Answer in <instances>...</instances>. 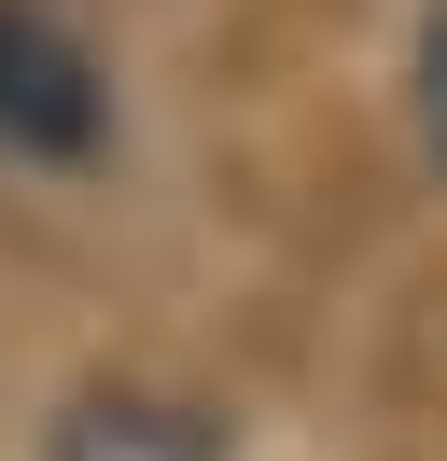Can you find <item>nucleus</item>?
Listing matches in <instances>:
<instances>
[{"label": "nucleus", "mask_w": 447, "mask_h": 461, "mask_svg": "<svg viewBox=\"0 0 447 461\" xmlns=\"http://www.w3.org/2000/svg\"><path fill=\"white\" fill-rule=\"evenodd\" d=\"M112 154V70L56 0H0V168H98Z\"/></svg>", "instance_id": "f257e3e1"}, {"label": "nucleus", "mask_w": 447, "mask_h": 461, "mask_svg": "<svg viewBox=\"0 0 447 461\" xmlns=\"http://www.w3.org/2000/svg\"><path fill=\"white\" fill-rule=\"evenodd\" d=\"M42 461H238V447L168 377H70L56 420H42Z\"/></svg>", "instance_id": "f03ea898"}, {"label": "nucleus", "mask_w": 447, "mask_h": 461, "mask_svg": "<svg viewBox=\"0 0 447 461\" xmlns=\"http://www.w3.org/2000/svg\"><path fill=\"white\" fill-rule=\"evenodd\" d=\"M406 126H419V154L447 168V0L419 14V42H406Z\"/></svg>", "instance_id": "7ed1b4c3"}]
</instances>
